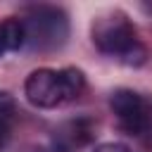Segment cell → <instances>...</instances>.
<instances>
[{
	"instance_id": "1",
	"label": "cell",
	"mask_w": 152,
	"mask_h": 152,
	"mask_svg": "<svg viewBox=\"0 0 152 152\" xmlns=\"http://www.w3.org/2000/svg\"><path fill=\"white\" fill-rule=\"evenodd\" d=\"M93 43L100 52L121 59L128 66H140L147 57L142 43L138 40V31L128 17L121 12L104 14L93 24Z\"/></svg>"
},
{
	"instance_id": "2",
	"label": "cell",
	"mask_w": 152,
	"mask_h": 152,
	"mask_svg": "<svg viewBox=\"0 0 152 152\" xmlns=\"http://www.w3.org/2000/svg\"><path fill=\"white\" fill-rule=\"evenodd\" d=\"M21 21L26 28V45L33 50L48 52V50H57L66 43L69 21L59 7H50V5L31 7L26 12V17H21Z\"/></svg>"
},
{
	"instance_id": "3",
	"label": "cell",
	"mask_w": 152,
	"mask_h": 152,
	"mask_svg": "<svg viewBox=\"0 0 152 152\" xmlns=\"http://www.w3.org/2000/svg\"><path fill=\"white\" fill-rule=\"evenodd\" d=\"M109 107L119 119V126L131 135H142L152 124V102L131 88H119L109 97Z\"/></svg>"
},
{
	"instance_id": "4",
	"label": "cell",
	"mask_w": 152,
	"mask_h": 152,
	"mask_svg": "<svg viewBox=\"0 0 152 152\" xmlns=\"http://www.w3.org/2000/svg\"><path fill=\"white\" fill-rule=\"evenodd\" d=\"M24 95L33 107H40V109H52V107L66 102L59 71H55V69L31 71L28 78L24 81Z\"/></svg>"
},
{
	"instance_id": "5",
	"label": "cell",
	"mask_w": 152,
	"mask_h": 152,
	"mask_svg": "<svg viewBox=\"0 0 152 152\" xmlns=\"http://www.w3.org/2000/svg\"><path fill=\"white\" fill-rule=\"evenodd\" d=\"M90 138H93V124L88 119H74V121H66L55 133V150L74 152V150L83 147Z\"/></svg>"
},
{
	"instance_id": "6",
	"label": "cell",
	"mask_w": 152,
	"mask_h": 152,
	"mask_svg": "<svg viewBox=\"0 0 152 152\" xmlns=\"http://www.w3.org/2000/svg\"><path fill=\"white\" fill-rule=\"evenodd\" d=\"M0 28H2L5 50H12V52H14V50H21V48L26 45V28H24V21H21V19L12 17V19H7V21H2Z\"/></svg>"
},
{
	"instance_id": "7",
	"label": "cell",
	"mask_w": 152,
	"mask_h": 152,
	"mask_svg": "<svg viewBox=\"0 0 152 152\" xmlns=\"http://www.w3.org/2000/svg\"><path fill=\"white\" fill-rule=\"evenodd\" d=\"M59 78H62V88H64V97H66V100L78 97V95L83 93V88H86V76H83V71L76 69V66H64V69H59Z\"/></svg>"
},
{
	"instance_id": "8",
	"label": "cell",
	"mask_w": 152,
	"mask_h": 152,
	"mask_svg": "<svg viewBox=\"0 0 152 152\" xmlns=\"http://www.w3.org/2000/svg\"><path fill=\"white\" fill-rule=\"evenodd\" d=\"M14 112V97L7 93V90H0V116H7Z\"/></svg>"
},
{
	"instance_id": "9",
	"label": "cell",
	"mask_w": 152,
	"mask_h": 152,
	"mask_svg": "<svg viewBox=\"0 0 152 152\" xmlns=\"http://www.w3.org/2000/svg\"><path fill=\"white\" fill-rule=\"evenodd\" d=\"M10 138H12V126H10L7 116H0V152L7 147Z\"/></svg>"
},
{
	"instance_id": "10",
	"label": "cell",
	"mask_w": 152,
	"mask_h": 152,
	"mask_svg": "<svg viewBox=\"0 0 152 152\" xmlns=\"http://www.w3.org/2000/svg\"><path fill=\"white\" fill-rule=\"evenodd\" d=\"M93 152H131L124 142H102V145H97Z\"/></svg>"
},
{
	"instance_id": "11",
	"label": "cell",
	"mask_w": 152,
	"mask_h": 152,
	"mask_svg": "<svg viewBox=\"0 0 152 152\" xmlns=\"http://www.w3.org/2000/svg\"><path fill=\"white\" fill-rule=\"evenodd\" d=\"M2 52H7V50H5V40H2V28H0V57H2Z\"/></svg>"
},
{
	"instance_id": "12",
	"label": "cell",
	"mask_w": 152,
	"mask_h": 152,
	"mask_svg": "<svg viewBox=\"0 0 152 152\" xmlns=\"http://www.w3.org/2000/svg\"><path fill=\"white\" fill-rule=\"evenodd\" d=\"M26 152H50V150H43V147H31V150H26Z\"/></svg>"
}]
</instances>
